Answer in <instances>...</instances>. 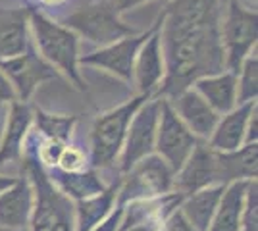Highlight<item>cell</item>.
Masks as SVG:
<instances>
[{
	"label": "cell",
	"mask_w": 258,
	"mask_h": 231,
	"mask_svg": "<svg viewBox=\"0 0 258 231\" xmlns=\"http://www.w3.org/2000/svg\"><path fill=\"white\" fill-rule=\"evenodd\" d=\"M226 2H227V0H222V4H226Z\"/></svg>",
	"instance_id": "39"
},
{
	"label": "cell",
	"mask_w": 258,
	"mask_h": 231,
	"mask_svg": "<svg viewBox=\"0 0 258 231\" xmlns=\"http://www.w3.org/2000/svg\"><path fill=\"white\" fill-rule=\"evenodd\" d=\"M119 220H121V206H116V208L108 214L106 220H102L91 231H118Z\"/></svg>",
	"instance_id": "31"
},
{
	"label": "cell",
	"mask_w": 258,
	"mask_h": 231,
	"mask_svg": "<svg viewBox=\"0 0 258 231\" xmlns=\"http://www.w3.org/2000/svg\"><path fill=\"white\" fill-rule=\"evenodd\" d=\"M29 27L35 37L37 52L76 87L85 89L79 75V37L60 23L48 20L41 12H29Z\"/></svg>",
	"instance_id": "3"
},
{
	"label": "cell",
	"mask_w": 258,
	"mask_h": 231,
	"mask_svg": "<svg viewBox=\"0 0 258 231\" xmlns=\"http://www.w3.org/2000/svg\"><path fill=\"white\" fill-rule=\"evenodd\" d=\"M35 195L27 176L16 177L8 189L0 193V227L10 231H27L31 220Z\"/></svg>",
	"instance_id": "16"
},
{
	"label": "cell",
	"mask_w": 258,
	"mask_h": 231,
	"mask_svg": "<svg viewBox=\"0 0 258 231\" xmlns=\"http://www.w3.org/2000/svg\"><path fill=\"white\" fill-rule=\"evenodd\" d=\"M173 172L158 154H151L129 168L118 183V206L151 200L173 193Z\"/></svg>",
	"instance_id": "5"
},
{
	"label": "cell",
	"mask_w": 258,
	"mask_h": 231,
	"mask_svg": "<svg viewBox=\"0 0 258 231\" xmlns=\"http://www.w3.org/2000/svg\"><path fill=\"white\" fill-rule=\"evenodd\" d=\"M214 185H224L222 174H220L218 152L201 141L195 146L191 156L185 160V164L175 172L173 191L179 193L181 197H187L191 193L214 187Z\"/></svg>",
	"instance_id": "10"
},
{
	"label": "cell",
	"mask_w": 258,
	"mask_h": 231,
	"mask_svg": "<svg viewBox=\"0 0 258 231\" xmlns=\"http://www.w3.org/2000/svg\"><path fill=\"white\" fill-rule=\"evenodd\" d=\"M16 181V177L14 176H6V174H0V193L4 191V189H8Z\"/></svg>",
	"instance_id": "35"
},
{
	"label": "cell",
	"mask_w": 258,
	"mask_h": 231,
	"mask_svg": "<svg viewBox=\"0 0 258 231\" xmlns=\"http://www.w3.org/2000/svg\"><path fill=\"white\" fill-rule=\"evenodd\" d=\"M22 162L23 174L29 179L35 195V206L27 231H77L74 200L54 187L27 141Z\"/></svg>",
	"instance_id": "2"
},
{
	"label": "cell",
	"mask_w": 258,
	"mask_h": 231,
	"mask_svg": "<svg viewBox=\"0 0 258 231\" xmlns=\"http://www.w3.org/2000/svg\"><path fill=\"white\" fill-rule=\"evenodd\" d=\"M199 143L201 141L177 118L168 99H160V116H158V127H156L154 154H158L173 172H177Z\"/></svg>",
	"instance_id": "8"
},
{
	"label": "cell",
	"mask_w": 258,
	"mask_h": 231,
	"mask_svg": "<svg viewBox=\"0 0 258 231\" xmlns=\"http://www.w3.org/2000/svg\"><path fill=\"white\" fill-rule=\"evenodd\" d=\"M48 179L54 183V187L62 191L66 197L76 200H83V198L95 197L98 193H102L108 187L106 183L98 177L97 170L87 168L83 172H76V174H68V172H60L58 168L52 170H44Z\"/></svg>",
	"instance_id": "21"
},
{
	"label": "cell",
	"mask_w": 258,
	"mask_h": 231,
	"mask_svg": "<svg viewBox=\"0 0 258 231\" xmlns=\"http://www.w3.org/2000/svg\"><path fill=\"white\" fill-rule=\"evenodd\" d=\"M191 87L208 102V106L218 116H224L237 106V73L229 69L201 77Z\"/></svg>",
	"instance_id": "19"
},
{
	"label": "cell",
	"mask_w": 258,
	"mask_h": 231,
	"mask_svg": "<svg viewBox=\"0 0 258 231\" xmlns=\"http://www.w3.org/2000/svg\"><path fill=\"white\" fill-rule=\"evenodd\" d=\"M2 102H18V95H16V91L12 87V83L8 81V77L2 73V69H0V104Z\"/></svg>",
	"instance_id": "32"
},
{
	"label": "cell",
	"mask_w": 258,
	"mask_h": 231,
	"mask_svg": "<svg viewBox=\"0 0 258 231\" xmlns=\"http://www.w3.org/2000/svg\"><path fill=\"white\" fill-rule=\"evenodd\" d=\"M241 231H258V185L256 179L250 181L245 193L243 216H241Z\"/></svg>",
	"instance_id": "28"
},
{
	"label": "cell",
	"mask_w": 258,
	"mask_h": 231,
	"mask_svg": "<svg viewBox=\"0 0 258 231\" xmlns=\"http://www.w3.org/2000/svg\"><path fill=\"white\" fill-rule=\"evenodd\" d=\"M254 110H256V102H245V104H237L231 112L220 116L206 144L216 152H231L241 148L245 144L248 118Z\"/></svg>",
	"instance_id": "18"
},
{
	"label": "cell",
	"mask_w": 258,
	"mask_h": 231,
	"mask_svg": "<svg viewBox=\"0 0 258 231\" xmlns=\"http://www.w3.org/2000/svg\"><path fill=\"white\" fill-rule=\"evenodd\" d=\"M154 29V27H152ZM151 31H145L141 35H129L123 37L116 43L106 44L102 48H98L95 52H89L85 56H79V64L83 66H93L100 67L112 75L119 77L121 81H133V66H135V58L137 52L143 46V43L149 39Z\"/></svg>",
	"instance_id": "12"
},
{
	"label": "cell",
	"mask_w": 258,
	"mask_h": 231,
	"mask_svg": "<svg viewBox=\"0 0 258 231\" xmlns=\"http://www.w3.org/2000/svg\"><path fill=\"white\" fill-rule=\"evenodd\" d=\"M168 102L172 104L177 118L187 125V129L193 133L199 141L206 143L210 139L220 116L208 106V102L193 87L183 89L181 93L168 99Z\"/></svg>",
	"instance_id": "15"
},
{
	"label": "cell",
	"mask_w": 258,
	"mask_h": 231,
	"mask_svg": "<svg viewBox=\"0 0 258 231\" xmlns=\"http://www.w3.org/2000/svg\"><path fill=\"white\" fill-rule=\"evenodd\" d=\"M33 110L27 102H12L10 116L0 139V168L22 162L25 141L31 133Z\"/></svg>",
	"instance_id": "17"
},
{
	"label": "cell",
	"mask_w": 258,
	"mask_h": 231,
	"mask_svg": "<svg viewBox=\"0 0 258 231\" xmlns=\"http://www.w3.org/2000/svg\"><path fill=\"white\" fill-rule=\"evenodd\" d=\"M46 4H58V2H64V0H43Z\"/></svg>",
	"instance_id": "37"
},
{
	"label": "cell",
	"mask_w": 258,
	"mask_h": 231,
	"mask_svg": "<svg viewBox=\"0 0 258 231\" xmlns=\"http://www.w3.org/2000/svg\"><path fill=\"white\" fill-rule=\"evenodd\" d=\"M179 193H168L151 200H135L121 206L118 231H162L164 221L179 208Z\"/></svg>",
	"instance_id": "13"
},
{
	"label": "cell",
	"mask_w": 258,
	"mask_h": 231,
	"mask_svg": "<svg viewBox=\"0 0 258 231\" xmlns=\"http://www.w3.org/2000/svg\"><path fill=\"white\" fill-rule=\"evenodd\" d=\"M149 97H135L114 110L98 116L91 127V158L93 170H106L118 164V158L123 148L127 127L133 114ZM152 99V97H151Z\"/></svg>",
	"instance_id": "4"
},
{
	"label": "cell",
	"mask_w": 258,
	"mask_h": 231,
	"mask_svg": "<svg viewBox=\"0 0 258 231\" xmlns=\"http://www.w3.org/2000/svg\"><path fill=\"white\" fill-rule=\"evenodd\" d=\"M33 120L37 123V135L46 141L70 144L72 133L76 127V116H62V114H48L43 110L33 112Z\"/></svg>",
	"instance_id": "26"
},
{
	"label": "cell",
	"mask_w": 258,
	"mask_h": 231,
	"mask_svg": "<svg viewBox=\"0 0 258 231\" xmlns=\"http://www.w3.org/2000/svg\"><path fill=\"white\" fill-rule=\"evenodd\" d=\"M222 193H224V185H214V187L191 193L181 198L177 210L189 221L191 227H195L197 231H208L214 212L218 208V202L222 198Z\"/></svg>",
	"instance_id": "22"
},
{
	"label": "cell",
	"mask_w": 258,
	"mask_h": 231,
	"mask_svg": "<svg viewBox=\"0 0 258 231\" xmlns=\"http://www.w3.org/2000/svg\"><path fill=\"white\" fill-rule=\"evenodd\" d=\"M0 231H10V229H4V227H0Z\"/></svg>",
	"instance_id": "38"
},
{
	"label": "cell",
	"mask_w": 258,
	"mask_h": 231,
	"mask_svg": "<svg viewBox=\"0 0 258 231\" xmlns=\"http://www.w3.org/2000/svg\"><path fill=\"white\" fill-rule=\"evenodd\" d=\"M118 183L108 185L102 193H98L95 197H89L74 202L77 231H91L102 220H106L108 214L118 206Z\"/></svg>",
	"instance_id": "24"
},
{
	"label": "cell",
	"mask_w": 258,
	"mask_h": 231,
	"mask_svg": "<svg viewBox=\"0 0 258 231\" xmlns=\"http://www.w3.org/2000/svg\"><path fill=\"white\" fill-rule=\"evenodd\" d=\"M29 48V12L23 8L0 10V60L14 58Z\"/></svg>",
	"instance_id": "20"
},
{
	"label": "cell",
	"mask_w": 258,
	"mask_h": 231,
	"mask_svg": "<svg viewBox=\"0 0 258 231\" xmlns=\"http://www.w3.org/2000/svg\"><path fill=\"white\" fill-rule=\"evenodd\" d=\"M162 231H197V229L189 225V221L185 220L181 214H179V210H175L172 216L164 221Z\"/></svg>",
	"instance_id": "30"
},
{
	"label": "cell",
	"mask_w": 258,
	"mask_h": 231,
	"mask_svg": "<svg viewBox=\"0 0 258 231\" xmlns=\"http://www.w3.org/2000/svg\"><path fill=\"white\" fill-rule=\"evenodd\" d=\"M258 144H243L231 152H218L222 183L229 185L235 181H254L256 179Z\"/></svg>",
	"instance_id": "25"
},
{
	"label": "cell",
	"mask_w": 258,
	"mask_h": 231,
	"mask_svg": "<svg viewBox=\"0 0 258 231\" xmlns=\"http://www.w3.org/2000/svg\"><path fill=\"white\" fill-rule=\"evenodd\" d=\"M64 27L102 46L133 35V29L121 23L118 10L110 0H97L77 8L66 18Z\"/></svg>",
	"instance_id": "7"
},
{
	"label": "cell",
	"mask_w": 258,
	"mask_h": 231,
	"mask_svg": "<svg viewBox=\"0 0 258 231\" xmlns=\"http://www.w3.org/2000/svg\"><path fill=\"white\" fill-rule=\"evenodd\" d=\"M222 0H172L160 23L166 77L160 87L172 99L197 79L226 69L220 39Z\"/></svg>",
	"instance_id": "1"
},
{
	"label": "cell",
	"mask_w": 258,
	"mask_h": 231,
	"mask_svg": "<svg viewBox=\"0 0 258 231\" xmlns=\"http://www.w3.org/2000/svg\"><path fill=\"white\" fill-rule=\"evenodd\" d=\"M222 10L220 39L224 48L226 69L237 73L239 66L250 52L256 50V12L241 6L237 0H227Z\"/></svg>",
	"instance_id": "6"
},
{
	"label": "cell",
	"mask_w": 258,
	"mask_h": 231,
	"mask_svg": "<svg viewBox=\"0 0 258 231\" xmlns=\"http://www.w3.org/2000/svg\"><path fill=\"white\" fill-rule=\"evenodd\" d=\"M258 95V60L256 50L243 60L237 69V104L256 102Z\"/></svg>",
	"instance_id": "27"
},
{
	"label": "cell",
	"mask_w": 258,
	"mask_h": 231,
	"mask_svg": "<svg viewBox=\"0 0 258 231\" xmlns=\"http://www.w3.org/2000/svg\"><path fill=\"white\" fill-rule=\"evenodd\" d=\"M241 6H245L248 10H254L256 12V0H237Z\"/></svg>",
	"instance_id": "36"
},
{
	"label": "cell",
	"mask_w": 258,
	"mask_h": 231,
	"mask_svg": "<svg viewBox=\"0 0 258 231\" xmlns=\"http://www.w3.org/2000/svg\"><path fill=\"white\" fill-rule=\"evenodd\" d=\"M158 116H160V99H147L139 106V110L133 114L123 141V148L118 158L121 174H125L129 168H133L145 156L154 154Z\"/></svg>",
	"instance_id": "9"
},
{
	"label": "cell",
	"mask_w": 258,
	"mask_h": 231,
	"mask_svg": "<svg viewBox=\"0 0 258 231\" xmlns=\"http://www.w3.org/2000/svg\"><path fill=\"white\" fill-rule=\"evenodd\" d=\"M164 77H166V62L162 52L160 23H156L149 39L139 48L133 66V81L137 85L139 97L151 99L156 91H160Z\"/></svg>",
	"instance_id": "14"
},
{
	"label": "cell",
	"mask_w": 258,
	"mask_h": 231,
	"mask_svg": "<svg viewBox=\"0 0 258 231\" xmlns=\"http://www.w3.org/2000/svg\"><path fill=\"white\" fill-rule=\"evenodd\" d=\"M258 141V120H256V110L250 114L247 125V133H245V144H256Z\"/></svg>",
	"instance_id": "33"
},
{
	"label": "cell",
	"mask_w": 258,
	"mask_h": 231,
	"mask_svg": "<svg viewBox=\"0 0 258 231\" xmlns=\"http://www.w3.org/2000/svg\"><path fill=\"white\" fill-rule=\"evenodd\" d=\"M110 2L114 4V8L118 10V14H123V12L129 10V8H137V6L149 2V0H110Z\"/></svg>",
	"instance_id": "34"
},
{
	"label": "cell",
	"mask_w": 258,
	"mask_h": 231,
	"mask_svg": "<svg viewBox=\"0 0 258 231\" xmlns=\"http://www.w3.org/2000/svg\"><path fill=\"white\" fill-rule=\"evenodd\" d=\"M250 181H235L224 187L208 231H241L245 193Z\"/></svg>",
	"instance_id": "23"
},
{
	"label": "cell",
	"mask_w": 258,
	"mask_h": 231,
	"mask_svg": "<svg viewBox=\"0 0 258 231\" xmlns=\"http://www.w3.org/2000/svg\"><path fill=\"white\" fill-rule=\"evenodd\" d=\"M0 69L8 77L20 102H27L41 83L56 77L54 67L48 62H44L31 44L22 54L0 60Z\"/></svg>",
	"instance_id": "11"
},
{
	"label": "cell",
	"mask_w": 258,
	"mask_h": 231,
	"mask_svg": "<svg viewBox=\"0 0 258 231\" xmlns=\"http://www.w3.org/2000/svg\"><path fill=\"white\" fill-rule=\"evenodd\" d=\"M91 166V162L87 160L85 152L79 148V146H74V144H68L62 154H60V160L56 168L60 172H68V174H76V172H83Z\"/></svg>",
	"instance_id": "29"
}]
</instances>
